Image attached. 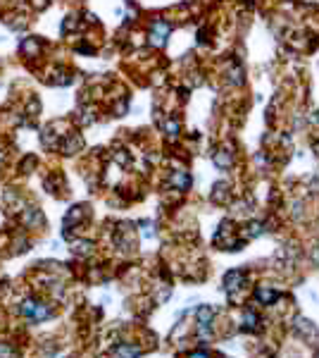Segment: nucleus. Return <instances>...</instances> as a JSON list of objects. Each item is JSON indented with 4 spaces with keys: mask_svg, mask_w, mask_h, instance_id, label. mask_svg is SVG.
Wrapping results in <instances>:
<instances>
[{
    "mask_svg": "<svg viewBox=\"0 0 319 358\" xmlns=\"http://www.w3.org/2000/svg\"><path fill=\"white\" fill-rule=\"evenodd\" d=\"M22 222H24L27 227H39V224H43V215H40V210H36V208H27V210L22 213Z\"/></svg>",
    "mask_w": 319,
    "mask_h": 358,
    "instance_id": "obj_6",
    "label": "nucleus"
},
{
    "mask_svg": "<svg viewBox=\"0 0 319 358\" xmlns=\"http://www.w3.org/2000/svg\"><path fill=\"white\" fill-rule=\"evenodd\" d=\"M167 34H169V27H167L164 22H155V24H153V41L158 43V45H162V43H164Z\"/></svg>",
    "mask_w": 319,
    "mask_h": 358,
    "instance_id": "obj_9",
    "label": "nucleus"
},
{
    "mask_svg": "<svg viewBox=\"0 0 319 358\" xmlns=\"http://www.w3.org/2000/svg\"><path fill=\"white\" fill-rule=\"evenodd\" d=\"M81 148V138L77 134H69V136L62 141V153L65 155H74V153Z\"/></svg>",
    "mask_w": 319,
    "mask_h": 358,
    "instance_id": "obj_7",
    "label": "nucleus"
},
{
    "mask_svg": "<svg viewBox=\"0 0 319 358\" xmlns=\"http://www.w3.org/2000/svg\"><path fill=\"white\" fill-rule=\"evenodd\" d=\"M279 296H281V291L277 289L274 284H260V287H255V289H253V296H250V299H253L260 308H265V311H267V308L277 301Z\"/></svg>",
    "mask_w": 319,
    "mask_h": 358,
    "instance_id": "obj_3",
    "label": "nucleus"
},
{
    "mask_svg": "<svg viewBox=\"0 0 319 358\" xmlns=\"http://www.w3.org/2000/svg\"><path fill=\"white\" fill-rule=\"evenodd\" d=\"M0 358H17V351H14V346L0 344Z\"/></svg>",
    "mask_w": 319,
    "mask_h": 358,
    "instance_id": "obj_12",
    "label": "nucleus"
},
{
    "mask_svg": "<svg viewBox=\"0 0 319 358\" xmlns=\"http://www.w3.org/2000/svg\"><path fill=\"white\" fill-rule=\"evenodd\" d=\"M39 39H34V36H31V39H27V41L22 43V45H19V50H22V53H24V55H34V53H39Z\"/></svg>",
    "mask_w": 319,
    "mask_h": 358,
    "instance_id": "obj_10",
    "label": "nucleus"
},
{
    "mask_svg": "<svg viewBox=\"0 0 319 358\" xmlns=\"http://www.w3.org/2000/svg\"><path fill=\"white\" fill-rule=\"evenodd\" d=\"M19 315H24L29 322H43V320H48V317L53 315V311H50L48 303L36 301V299H29V301L22 303Z\"/></svg>",
    "mask_w": 319,
    "mask_h": 358,
    "instance_id": "obj_2",
    "label": "nucleus"
},
{
    "mask_svg": "<svg viewBox=\"0 0 319 358\" xmlns=\"http://www.w3.org/2000/svg\"><path fill=\"white\" fill-rule=\"evenodd\" d=\"M72 251H74L77 256H81V258H88V256L95 253V244L88 241V239H77V241L72 244Z\"/></svg>",
    "mask_w": 319,
    "mask_h": 358,
    "instance_id": "obj_5",
    "label": "nucleus"
},
{
    "mask_svg": "<svg viewBox=\"0 0 319 358\" xmlns=\"http://www.w3.org/2000/svg\"><path fill=\"white\" fill-rule=\"evenodd\" d=\"M265 325H267L265 315L260 311H255V308H243L239 313V330L248 332V334H260L265 330Z\"/></svg>",
    "mask_w": 319,
    "mask_h": 358,
    "instance_id": "obj_1",
    "label": "nucleus"
},
{
    "mask_svg": "<svg viewBox=\"0 0 319 358\" xmlns=\"http://www.w3.org/2000/svg\"><path fill=\"white\" fill-rule=\"evenodd\" d=\"M243 287H248V272L245 270H229L224 275V291L229 296L243 289Z\"/></svg>",
    "mask_w": 319,
    "mask_h": 358,
    "instance_id": "obj_4",
    "label": "nucleus"
},
{
    "mask_svg": "<svg viewBox=\"0 0 319 358\" xmlns=\"http://www.w3.org/2000/svg\"><path fill=\"white\" fill-rule=\"evenodd\" d=\"M174 189H179V191H186L188 186H191V179H188L186 172H174L172 177H169Z\"/></svg>",
    "mask_w": 319,
    "mask_h": 358,
    "instance_id": "obj_8",
    "label": "nucleus"
},
{
    "mask_svg": "<svg viewBox=\"0 0 319 358\" xmlns=\"http://www.w3.org/2000/svg\"><path fill=\"white\" fill-rule=\"evenodd\" d=\"M181 358H214L207 349H193V351H188L186 356H181Z\"/></svg>",
    "mask_w": 319,
    "mask_h": 358,
    "instance_id": "obj_11",
    "label": "nucleus"
}]
</instances>
